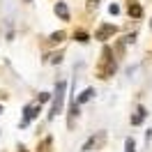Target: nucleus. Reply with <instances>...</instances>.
<instances>
[{
	"label": "nucleus",
	"mask_w": 152,
	"mask_h": 152,
	"mask_svg": "<svg viewBox=\"0 0 152 152\" xmlns=\"http://www.w3.org/2000/svg\"><path fill=\"white\" fill-rule=\"evenodd\" d=\"M97 72H99L102 78H108V76L115 74V60H113V48L111 46H104V51H102V62L97 67Z\"/></svg>",
	"instance_id": "f257e3e1"
},
{
	"label": "nucleus",
	"mask_w": 152,
	"mask_h": 152,
	"mask_svg": "<svg viewBox=\"0 0 152 152\" xmlns=\"http://www.w3.org/2000/svg\"><path fill=\"white\" fill-rule=\"evenodd\" d=\"M65 90H67V81H58V83H56V95H53V106H51V113H48V120H53L56 115L62 113V104H65Z\"/></svg>",
	"instance_id": "f03ea898"
},
{
	"label": "nucleus",
	"mask_w": 152,
	"mask_h": 152,
	"mask_svg": "<svg viewBox=\"0 0 152 152\" xmlns=\"http://www.w3.org/2000/svg\"><path fill=\"white\" fill-rule=\"evenodd\" d=\"M39 113H42V104L39 102H32V104H26L23 106V118H21L19 127L23 129V127H28L35 118H39Z\"/></svg>",
	"instance_id": "7ed1b4c3"
},
{
	"label": "nucleus",
	"mask_w": 152,
	"mask_h": 152,
	"mask_svg": "<svg viewBox=\"0 0 152 152\" xmlns=\"http://www.w3.org/2000/svg\"><path fill=\"white\" fill-rule=\"evenodd\" d=\"M115 32H118V28H115L113 23H102V26L95 30V39H99V42H106V39L111 37V35H115Z\"/></svg>",
	"instance_id": "20e7f679"
},
{
	"label": "nucleus",
	"mask_w": 152,
	"mask_h": 152,
	"mask_svg": "<svg viewBox=\"0 0 152 152\" xmlns=\"http://www.w3.org/2000/svg\"><path fill=\"white\" fill-rule=\"evenodd\" d=\"M145 118H148V108H145V106H138L129 122H132V127H138V124H143V120H145Z\"/></svg>",
	"instance_id": "39448f33"
},
{
	"label": "nucleus",
	"mask_w": 152,
	"mask_h": 152,
	"mask_svg": "<svg viewBox=\"0 0 152 152\" xmlns=\"http://www.w3.org/2000/svg\"><path fill=\"white\" fill-rule=\"evenodd\" d=\"M104 138H106V134H104V132H99V134H97V138H95V136H90V138L86 141V145H83V152H90L92 148H97V145L104 141Z\"/></svg>",
	"instance_id": "423d86ee"
},
{
	"label": "nucleus",
	"mask_w": 152,
	"mask_h": 152,
	"mask_svg": "<svg viewBox=\"0 0 152 152\" xmlns=\"http://www.w3.org/2000/svg\"><path fill=\"white\" fill-rule=\"evenodd\" d=\"M127 12H129V16H132V19H143V7L136 2V0H129V7H127Z\"/></svg>",
	"instance_id": "0eeeda50"
},
{
	"label": "nucleus",
	"mask_w": 152,
	"mask_h": 152,
	"mask_svg": "<svg viewBox=\"0 0 152 152\" xmlns=\"http://www.w3.org/2000/svg\"><path fill=\"white\" fill-rule=\"evenodd\" d=\"M95 95H97V92H95V88H86V90H83L81 95L76 97V104H78V106H81V104H86V102H90V99H92Z\"/></svg>",
	"instance_id": "6e6552de"
},
{
	"label": "nucleus",
	"mask_w": 152,
	"mask_h": 152,
	"mask_svg": "<svg viewBox=\"0 0 152 152\" xmlns=\"http://www.w3.org/2000/svg\"><path fill=\"white\" fill-rule=\"evenodd\" d=\"M53 12H56V16H60L62 21H69V10H67V5H65V2H56Z\"/></svg>",
	"instance_id": "1a4fd4ad"
},
{
	"label": "nucleus",
	"mask_w": 152,
	"mask_h": 152,
	"mask_svg": "<svg viewBox=\"0 0 152 152\" xmlns=\"http://www.w3.org/2000/svg\"><path fill=\"white\" fill-rule=\"evenodd\" d=\"M51 145H53V138L46 136V138H42L37 143V152H51Z\"/></svg>",
	"instance_id": "9d476101"
},
{
	"label": "nucleus",
	"mask_w": 152,
	"mask_h": 152,
	"mask_svg": "<svg viewBox=\"0 0 152 152\" xmlns=\"http://www.w3.org/2000/svg\"><path fill=\"white\" fill-rule=\"evenodd\" d=\"M74 39H76V42H81V44H88V42H90V35H88L86 30H76Z\"/></svg>",
	"instance_id": "9b49d317"
},
{
	"label": "nucleus",
	"mask_w": 152,
	"mask_h": 152,
	"mask_svg": "<svg viewBox=\"0 0 152 152\" xmlns=\"http://www.w3.org/2000/svg\"><path fill=\"white\" fill-rule=\"evenodd\" d=\"M62 39H65V32H62V30H58V32H53V35L48 37V42H51V44H60Z\"/></svg>",
	"instance_id": "f8f14e48"
},
{
	"label": "nucleus",
	"mask_w": 152,
	"mask_h": 152,
	"mask_svg": "<svg viewBox=\"0 0 152 152\" xmlns=\"http://www.w3.org/2000/svg\"><path fill=\"white\" fill-rule=\"evenodd\" d=\"M124 152H136V141H134L132 136L124 141Z\"/></svg>",
	"instance_id": "ddd939ff"
},
{
	"label": "nucleus",
	"mask_w": 152,
	"mask_h": 152,
	"mask_svg": "<svg viewBox=\"0 0 152 152\" xmlns=\"http://www.w3.org/2000/svg\"><path fill=\"white\" fill-rule=\"evenodd\" d=\"M48 99H51V92H39V97H37L39 104H44V102H48Z\"/></svg>",
	"instance_id": "4468645a"
},
{
	"label": "nucleus",
	"mask_w": 152,
	"mask_h": 152,
	"mask_svg": "<svg viewBox=\"0 0 152 152\" xmlns=\"http://www.w3.org/2000/svg\"><path fill=\"white\" fill-rule=\"evenodd\" d=\"M60 60H62V53H53V56H48V62H53V65L60 62Z\"/></svg>",
	"instance_id": "2eb2a0df"
},
{
	"label": "nucleus",
	"mask_w": 152,
	"mask_h": 152,
	"mask_svg": "<svg viewBox=\"0 0 152 152\" xmlns=\"http://www.w3.org/2000/svg\"><path fill=\"white\" fill-rule=\"evenodd\" d=\"M108 12H111V14H120V7H118V5H108Z\"/></svg>",
	"instance_id": "dca6fc26"
},
{
	"label": "nucleus",
	"mask_w": 152,
	"mask_h": 152,
	"mask_svg": "<svg viewBox=\"0 0 152 152\" xmlns=\"http://www.w3.org/2000/svg\"><path fill=\"white\" fill-rule=\"evenodd\" d=\"M19 152H26V148H23V145H19Z\"/></svg>",
	"instance_id": "f3484780"
},
{
	"label": "nucleus",
	"mask_w": 152,
	"mask_h": 152,
	"mask_svg": "<svg viewBox=\"0 0 152 152\" xmlns=\"http://www.w3.org/2000/svg\"><path fill=\"white\" fill-rule=\"evenodd\" d=\"M0 113H2V104H0Z\"/></svg>",
	"instance_id": "a211bd4d"
}]
</instances>
